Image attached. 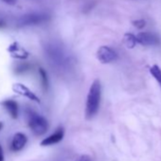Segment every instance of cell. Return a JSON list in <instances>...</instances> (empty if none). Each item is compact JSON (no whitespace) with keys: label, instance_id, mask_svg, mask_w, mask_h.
<instances>
[{"label":"cell","instance_id":"cell-1","mask_svg":"<svg viewBox=\"0 0 161 161\" xmlns=\"http://www.w3.org/2000/svg\"><path fill=\"white\" fill-rule=\"evenodd\" d=\"M102 100V84L100 80L96 79L91 84L86 97V119H92L99 112Z\"/></svg>","mask_w":161,"mask_h":161},{"label":"cell","instance_id":"cell-2","mask_svg":"<svg viewBox=\"0 0 161 161\" xmlns=\"http://www.w3.org/2000/svg\"><path fill=\"white\" fill-rule=\"evenodd\" d=\"M27 119H28V125L31 131L33 133V135L37 136H41L47 132L48 130L47 119L42 115L38 114L37 112L31 109H28Z\"/></svg>","mask_w":161,"mask_h":161},{"label":"cell","instance_id":"cell-3","mask_svg":"<svg viewBox=\"0 0 161 161\" xmlns=\"http://www.w3.org/2000/svg\"><path fill=\"white\" fill-rule=\"evenodd\" d=\"M49 16L42 13H31L23 15L19 20L20 26H34L47 21Z\"/></svg>","mask_w":161,"mask_h":161},{"label":"cell","instance_id":"cell-4","mask_svg":"<svg viewBox=\"0 0 161 161\" xmlns=\"http://www.w3.org/2000/svg\"><path fill=\"white\" fill-rule=\"evenodd\" d=\"M97 58L102 64H110L118 59V53L110 47L102 46L97 51Z\"/></svg>","mask_w":161,"mask_h":161},{"label":"cell","instance_id":"cell-5","mask_svg":"<svg viewBox=\"0 0 161 161\" xmlns=\"http://www.w3.org/2000/svg\"><path fill=\"white\" fill-rule=\"evenodd\" d=\"M136 38V43L142 46H157L160 44L158 36L151 32H139Z\"/></svg>","mask_w":161,"mask_h":161},{"label":"cell","instance_id":"cell-6","mask_svg":"<svg viewBox=\"0 0 161 161\" xmlns=\"http://www.w3.org/2000/svg\"><path fill=\"white\" fill-rule=\"evenodd\" d=\"M13 91L15 92L16 94L20 95V96H23V97H26V98L30 99L32 102H35L37 103H40V99L29 87H27L23 84H20V83L14 84L13 85Z\"/></svg>","mask_w":161,"mask_h":161},{"label":"cell","instance_id":"cell-7","mask_svg":"<svg viewBox=\"0 0 161 161\" xmlns=\"http://www.w3.org/2000/svg\"><path fill=\"white\" fill-rule=\"evenodd\" d=\"M64 136V130L63 127H59L53 134H51L50 136L45 137L40 145L43 146V147H47V146H51V145H55L59 142H61L63 140Z\"/></svg>","mask_w":161,"mask_h":161},{"label":"cell","instance_id":"cell-8","mask_svg":"<svg viewBox=\"0 0 161 161\" xmlns=\"http://www.w3.org/2000/svg\"><path fill=\"white\" fill-rule=\"evenodd\" d=\"M28 142V137L25 134L23 133H16L11 142V150L13 152H20L21 150L24 149Z\"/></svg>","mask_w":161,"mask_h":161},{"label":"cell","instance_id":"cell-9","mask_svg":"<svg viewBox=\"0 0 161 161\" xmlns=\"http://www.w3.org/2000/svg\"><path fill=\"white\" fill-rule=\"evenodd\" d=\"M8 51L11 53L12 57H14V58H15V59H19V60H25V59H27L28 56H29V53H28L24 48H22V47L18 45V43H16V42L13 43V44L9 47Z\"/></svg>","mask_w":161,"mask_h":161},{"label":"cell","instance_id":"cell-10","mask_svg":"<svg viewBox=\"0 0 161 161\" xmlns=\"http://www.w3.org/2000/svg\"><path fill=\"white\" fill-rule=\"evenodd\" d=\"M2 105L14 119L18 118V104L15 101L5 100L4 102H2Z\"/></svg>","mask_w":161,"mask_h":161},{"label":"cell","instance_id":"cell-11","mask_svg":"<svg viewBox=\"0 0 161 161\" xmlns=\"http://www.w3.org/2000/svg\"><path fill=\"white\" fill-rule=\"evenodd\" d=\"M123 44L128 48H134L136 47V45L137 44L136 35H134L133 33H130V32L125 33L123 36Z\"/></svg>","mask_w":161,"mask_h":161},{"label":"cell","instance_id":"cell-12","mask_svg":"<svg viewBox=\"0 0 161 161\" xmlns=\"http://www.w3.org/2000/svg\"><path fill=\"white\" fill-rule=\"evenodd\" d=\"M39 75H40V79H41V84H42V87L45 91L47 90L48 88V78H47V71L43 68L40 67L39 68Z\"/></svg>","mask_w":161,"mask_h":161},{"label":"cell","instance_id":"cell-13","mask_svg":"<svg viewBox=\"0 0 161 161\" xmlns=\"http://www.w3.org/2000/svg\"><path fill=\"white\" fill-rule=\"evenodd\" d=\"M150 73L157 80V83L161 86V68L157 64H153L150 67Z\"/></svg>","mask_w":161,"mask_h":161},{"label":"cell","instance_id":"cell-14","mask_svg":"<svg viewBox=\"0 0 161 161\" xmlns=\"http://www.w3.org/2000/svg\"><path fill=\"white\" fill-rule=\"evenodd\" d=\"M30 68H31V65L29 64H27V63L20 64L15 67V73L16 74H23V73L27 72L28 70H30Z\"/></svg>","mask_w":161,"mask_h":161},{"label":"cell","instance_id":"cell-15","mask_svg":"<svg viewBox=\"0 0 161 161\" xmlns=\"http://www.w3.org/2000/svg\"><path fill=\"white\" fill-rule=\"evenodd\" d=\"M132 24L136 28V29H143L146 26V21L143 19H138V20H134Z\"/></svg>","mask_w":161,"mask_h":161},{"label":"cell","instance_id":"cell-16","mask_svg":"<svg viewBox=\"0 0 161 161\" xmlns=\"http://www.w3.org/2000/svg\"><path fill=\"white\" fill-rule=\"evenodd\" d=\"M75 161H91L90 157L86 154H83V155H80V157H78Z\"/></svg>","mask_w":161,"mask_h":161},{"label":"cell","instance_id":"cell-17","mask_svg":"<svg viewBox=\"0 0 161 161\" xmlns=\"http://www.w3.org/2000/svg\"><path fill=\"white\" fill-rule=\"evenodd\" d=\"M3 1L5 2V3H7L8 5H14L15 3H16V1L17 0H3Z\"/></svg>","mask_w":161,"mask_h":161},{"label":"cell","instance_id":"cell-18","mask_svg":"<svg viewBox=\"0 0 161 161\" xmlns=\"http://www.w3.org/2000/svg\"><path fill=\"white\" fill-rule=\"evenodd\" d=\"M4 153H3V149L2 146L0 145V161H4Z\"/></svg>","mask_w":161,"mask_h":161},{"label":"cell","instance_id":"cell-19","mask_svg":"<svg viewBox=\"0 0 161 161\" xmlns=\"http://www.w3.org/2000/svg\"><path fill=\"white\" fill-rule=\"evenodd\" d=\"M6 26V23L4 22V20H2V19H0V29H2V28H4Z\"/></svg>","mask_w":161,"mask_h":161},{"label":"cell","instance_id":"cell-20","mask_svg":"<svg viewBox=\"0 0 161 161\" xmlns=\"http://www.w3.org/2000/svg\"><path fill=\"white\" fill-rule=\"evenodd\" d=\"M2 128H3V123L0 122V130H2Z\"/></svg>","mask_w":161,"mask_h":161}]
</instances>
